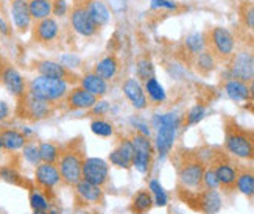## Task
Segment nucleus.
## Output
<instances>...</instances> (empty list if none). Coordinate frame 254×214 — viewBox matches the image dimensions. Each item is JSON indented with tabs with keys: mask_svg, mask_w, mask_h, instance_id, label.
Listing matches in <instances>:
<instances>
[{
	"mask_svg": "<svg viewBox=\"0 0 254 214\" xmlns=\"http://www.w3.org/2000/svg\"><path fill=\"white\" fill-rule=\"evenodd\" d=\"M131 144H132V166L136 167V171L147 175L153 166V158H154V145L148 136H143L140 133H132L131 136Z\"/></svg>",
	"mask_w": 254,
	"mask_h": 214,
	"instance_id": "0eeeda50",
	"label": "nucleus"
},
{
	"mask_svg": "<svg viewBox=\"0 0 254 214\" xmlns=\"http://www.w3.org/2000/svg\"><path fill=\"white\" fill-rule=\"evenodd\" d=\"M76 199H78L84 207H102L105 202V191L103 188L97 186L94 183L80 180L78 183L73 186Z\"/></svg>",
	"mask_w": 254,
	"mask_h": 214,
	"instance_id": "a211bd4d",
	"label": "nucleus"
},
{
	"mask_svg": "<svg viewBox=\"0 0 254 214\" xmlns=\"http://www.w3.org/2000/svg\"><path fill=\"white\" fill-rule=\"evenodd\" d=\"M83 180L103 188L109 182V164L102 158L86 156L83 163Z\"/></svg>",
	"mask_w": 254,
	"mask_h": 214,
	"instance_id": "ddd939ff",
	"label": "nucleus"
},
{
	"mask_svg": "<svg viewBox=\"0 0 254 214\" xmlns=\"http://www.w3.org/2000/svg\"><path fill=\"white\" fill-rule=\"evenodd\" d=\"M27 2H28L30 16L35 22L52 17V13H53L52 0H27Z\"/></svg>",
	"mask_w": 254,
	"mask_h": 214,
	"instance_id": "7c9ffc66",
	"label": "nucleus"
},
{
	"mask_svg": "<svg viewBox=\"0 0 254 214\" xmlns=\"http://www.w3.org/2000/svg\"><path fill=\"white\" fill-rule=\"evenodd\" d=\"M38 147H39V155H41V163L58 164L63 145L53 141H42L38 144Z\"/></svg>",
	"mask_w": 254,
	"mask_h": 214,
	"instance_id": "c756f323",
	"label": "nucleus"
},
{
	"mask_svg": "<svg viewBox=\"0 0 254 214\" xmlns=\"http://www.w3.org/2000/svg\"><path fill=\"white\" fill-rule=\"evenodd\" d=\"M9 13L13 24L19 33H27L31 28V16L28 9L27 0H11L9 2Z\"/></svg>",
	"mask_w": 254,
	"mask_h": 214,
	"instance_id": "412c9836",
	"label": "nucleus"
},
{
	"mask_svg": "<svg viewBox=\"0 0 254 214\" xmlns=\"http://www.w3.org/2000/svg\"><path fill=\"white\" fill-rule=\"evenodd\" d=\"M248 89H250V99L254 100V78L248 83Z\"/></svg>",
	"mask_w": 254,
	"mask_h": 214,
	"instance_id": "603ef678",
	"label": "nucleus"
},
{
	"mask_svg": "<svg viewBox=\"0 0 254 214\" xmlns=\"http://www.w3.org/2000/svg\"><path fill=\"white\" fill-rule=\"evenodd\" d=\"M49 214H61V213H60V211H58L57 208H55V207L52 205V208L49 210Z\"/></svg>",
	"mask_w": 254,
	"mask_h": 214,
	"instance_id": "5fc2aeb1",
	"label": "nucleus"
},
{
	"mask_svg": "<svg viewBox=\"0 0 254 214\" xmlns=\"http://www.w3.org/2000/svg\"><path fill=\"white\" fill-rule=\"evenodd\" d=\"M220 185H218V178L215 175V171L212 169L211 164L206 166V171H204V175H203V189H218Z\"/></svg>",
	"mask_w": 254,
	"mask_h": 214,
	"instance_id": "a19ab883",
	"label": "nucleus"
},
{
	"mask_svg": "<svg viewBox=\"0 0 254 214\" xmlns=\"http://www.w3.org/2000/svg\"><path fill=\"white\" fill-rule=\"evenodd\" d=\"M229 78H236V80L250 83L254 78V55L242 50L233 55V58L229 60Z\"/></svg>",
	"mask_w": 254,
	"mask_h": 214,
	"instance_id": "9b49d317",
	"label": "nucleus"
},
{
	"mask_svg": "<svg viewBox=\"0 0 254 214\" xmlns=\"http://www.w3.org/2000/svg\"><path fill=\"white\" fill-rule=\"evenodd\" d=\"M57 107L49 104V102H44V100L38 99V97H33L31 94H25L20 100H17V108L16 112L17 116L30 120V122H39L44 119H49Z\"/></svg>",
	"mask_w": 254,
	"mask_h": 214,
	"instance_id": "6e6552de",
	"label": "nucleus"
},
{
	"mask_svg": "<svg viewBox=\"0 0 254 214\" xmlns=\"http://www.w3.org/2000/svg\"><path fill=\"white\" fill-rule=\"evenodd\" d=\"M122 91L132 108H136L139 111L148 108V97L137 78H127L122 85Z\"/></svg>",
	"mask_w": 254,
	"mask_h": 214,
	"instance_id": "aec40b11",
	"label": "nucleus"
},
{
	"mask_svg": "<svg viewBox=\"0 0 254 214\" xmlns=\"http://www.w3.org/2000/svg\"><path fill=\"white\" fill-rule=\"evenodd\" d=\"M33 180H35V186L42 189L44 193H47V194L53 193L60 185H63L58 166L49 164V163H41L35 167Z\"/></svg>",
	"mask_w": 254,
	"mask_h": 214,
	"instance_id": "f8f14e48",
	"label": "nucleus"
},
{
	"mask_svg": "<svg viewBox=\"0 0 254 214\" xmlns=\"http://www.w3.org/2000/svg\"><path fill=\"white\" fill-rule=\"evenodd\" d=\"M206 161L190 150H184L176 158V174H178V183L183 191H196L203 189V175L206 171Z\"/></svg>",
	"mask_w": 254,
	"mask_h": 214,
	"instance_id": "f03ea898",
	"label": "nucleus"
},
{
	"mask_svg": "<svg viewBox=\"0 0 254 214\" xmlns=\"http://www.w3.org/2000/svg\"><path fill=\"white\" fill-rule=\"evenodd\" d=\"M242 22L250 30H254V3H247L242 8Z\"/></svg>",
	"mask_w": 254,
	"mask_h": 214,
	"instance_id": "37998d69",
	"label": "nucleus"
},
{
	"mask_svg": "<svg viewBox=\"0 0 254 214\" xmlns=\"http://www.w3.org/2000/svg\"><path fill=\"white\" fill-rule=\"evenodd\" d=\"M60 36V24L57 19L47 17L35 22V25L31 27V38L36 44L41 46H50Z\"/></svg>",
	"mask_w": 254,
	"mask_h": 214,
	"instance_id": "dca6fc26",
	"label": "nucleus"
},
{
	"mask_svg": "<svg viewBox=\"0 0 254 214\" xmlns=\"http://www.w3.org/2000/svg\"><path fill=\"white\" fill-rule=\"evenodd\" d=\"M70 25L80 36H84V38H91L97 35V31L100 30L92 20V17L89 16V13H87L86 6L81 3L75 5L70 9Z\"/></svg>",
	"mask_w": 254,
	"mask_h": 214,
	"instance_id": "2eb2a0df",
	"label": "nucleus"
},
{
	"mask_svg": "<svg viewBox=\"0 0 254 214\" xmlns=\"http://www.w3.org/2000/svg\"><path fill=\"white\" fill-rule=\"evenodd\" d=\"M206 116V108L204 105H195L189 109V112L186 114V120H184V125L186 127H190V125H195V123L201 122L203 117Z\"/></svg>",
	"mask_w": 254,
	"mask_h": 214,
	"instance_id": "ea45409f",
	"label": "nucleus"
},
{
	"mask_svg": "<svg viewBox=\"0 0 254 214\" xmlns=\"http://www.w3.org/2000/svg\"><path fill=\"white\" fill-rule=\"evenodd\" d=\"M225 91L229 99H233L234 102H247L250 99V89L248 83L236 80V78H228L225 83Z\"/></svg>",
	"mask_w": 254,
	"mask_h": 214,
	"instance_id": "c85d7f7f",
	"label": "nucleus"
},
{
	"mask_svg": "<svg viewBox=\"0 0 254 214\" xmlns=\"http://www.w3.org/2000/svg\"><path fill=\"white\" fill-rule=\"evenodd\" d=\"M84 6L98 28L105 27L108 22L111 20V11H109V8L102 0H87V3Z\"/></svg>",
	"mask_w": 254,
	"mask_h": 214,
	"instance_id": "393cba45",
	"label": "nucleus"
},
{
	"mask_svg": "<svg viewBox=\"0 0 254 214\" xmlns=\"http://www.w3.org/2000/svg\"><path fill=\"white\" fill-rule=\"evenodd\" d=\"M31 214H49V211H33Z\"/></svg>",
	"mask_w": 254,
	"mask_h": 214,
	"instance_id": "6e6d98bb",
	"label": "nucleus"
},
{
	"mask_svg": "<svg viewBox=\"0 0 254 214\" xmlns=\"http://www.w3.org/2000/svg\"><path fill=\"white\" fill-rule=\"evenodd\" d=\"M253 55H254V53H253Z\"/></svg>",
	"mask_w": 254,
	"mask_h": 214,
	"instance_id": "bf43d9fd",
	"label": "nucleus"
},
{
	"mask_svg": "<svg viewBox=\"0 0 254 214\" xmlns=\"http://www.w3.org/2000/svg\"><path fill=\"white\" fill-rule=\"evenodd\" d=\"M78 82H80V86H81L83 89H86L87 93L94 94V96L98 97V99L105 97V96L108 94V91H109V85H108V82L103 80L102 77H98L94 71H92V72H87V74H84V75H81Z\"/></svg>",
	"mask_w": 254,
	"mask_h": 214,
	"instance_id": "5701e85b",
	"label": "nucleus"
},
{
	"mask_svg": "<svg viewBox=\"0 0 254 214\" xmlns=\"http://www.w3.org/2000/svg\"><path fill=\"white\" fill-rule=\"evenodd\" d=\"M0 83H2L6 91L17 100H20L28 93V83L24 78V75L11 64H6L3 67L2 74H0Z\"/></svg>",
	"mask_w": 254,
	"mask_h": 214,
	"instance_id": "4468645a",
	"label": "nucleus"
},
{
	"mask_svg": "<svg viewBox=\"0 0 254 214\" xmlns=\"http://www.w3.org/2000/svg\"><path fill=\"white\" fill-rule=\"evenodd\" d=\"M11 114V108L9 105L5 102V100H0V122H3L9 117Z\"/></svg>",
	"mask_w": 254,
	"mask_h": 214,
	"instance_id": "8fccbe9b",
	"label": "nucleus"
},
{
	"mask_svg": "<svg viewBox=\"0 0 254 214\" xmlns=\"http://www.w3.org/2000/svg\"><path fill=\"white\" fill-rule=\"evenodd\" d=\"M28 142V138L25 136L22 130L13 128V127H5L2 128V149L14 153V152H22Z\"/></svg>",
	"mask_w": 254,
	"mask_h": 214,
	"instance_id": "4be33fe9",
	"label": "nucleus"
},
{
	"mask_svg": "<svg viewBox=\"0 0 254 214\" xmlns=\"http://www.w3.org/2000/svg\"><path fill=\"white\" fill-rule=\"evenodd\" d=\"M28 202L31 211H49L52 208V202L47 193H44L42 189L33 186L30 188L28 193Z\"/></svg>",
	"mask_w": 254,
	"mask_h": 214,
	"instance_id": "2f4dec72",
	"label": "nucleus"
},
{
	"mask_svg": "<svg viewBox=\"0 0 254 214\" xmlns=\"http://www.w3.org/2000/svg\"><path fill=\"white\" fill-rule=\"evenodd\" d=\"M109 163L114 164L116 167H120V169H127V171H128V169L131 167V164H128V163L125 161V158H124L122 155L119 153V150H117V149H114L111 153H109Z\"/></svg>",
	"mask_w": 254,
	"mask_h": 214,
	"instance_id": "c03bdc74",
	"label": "nucleus"
},
{
	"mask_svg": "<svg viewBox=\"0 0 254 214\" xmlns=\"http://www.w3.org/2000/svg\"><path fill=\"white\" fill-rule=\"evenodd\" d=\"M209 164L215 171V175L218 178V185L226 193L236 189V180H237V166L231 161L228 156L222 152H214L211 156Z\"/></svg>",
	"mask_w": 254,
	"mask_h": 214,
	"instance_id": "1a4fd4ad",
	"label": "nucleus"
},
{
	"mask_svg": "<svg viewBox=\"0 0 254 214\" xmlns=\"http://www.w3.org/2000/svg\"><path fill=\"white\" fill-rule=\"evenodd\" d=\"M151 8L153 9H161V8H165V9H176L178 5L172 0H151Z\"/></svg>",
	"mask_w": 254,
	"mask_h": 214,
	"instance_id": "09e8293b",
	"label": "nucleus"
},
{
	"mask_svg": "<svg viewBox=\"0 0 254 214\" xmlns=\"http://www.w3.org/2000/svg\"><path fill=\"white\" fill-rule=\"evenodd\" d=\"M154 207V200L150 193V189H139L137 193L132 196L129 211L132 214H145Z\"/></svg>",
	"mask_w": 254,
	"mask_h": 214,
	"instance_id": "a878e982",
	"label": "nucleus"
},
{
	"mask_svg": "<svg viewBox=\"0 0 254 214\" xmlns=\"http://www.w3.org/2000/svg\"><path fill=\"white\" fill-rule=\"evenodd\" d=\"M189 197H186V204L203 214H217L222 210V197L215 189H201L196 193L186 191Z\"/></svg>",
	"mask_w": 254,
	"mask_h": 214,
	"instance_id": "9d476101",
	"label": "nucleus"
},
{
	"mask_svg": "<svg viewBox=\"0 0 254 214\" xmlns=\"http://www.w3.org/2000/svg\"><path fill=\"white\" fill-rule=\"evenodd\" d=\"M206 49L212 52L217 61H229L236 53V39L228 28L214 27L206 36Z\"/></svg>",
	"mask_w": 254,
	"mask_h": 214,
	"instance_id": "423d86ee",
	"label": "nucleus"
},
{
	"mask_svg": "<svg viewBox=\"0 0 254 214\" xmlns=\"http://www.w3.org/2000/svg\"><path fill=\"white\" fill-rule=\"evenodd\" d=\"M35 71L38 72V75L57 78V80H64L69 85L76 83L80 80V78L73 74V71H69L67 67H64L60 61H53V60H41L35 63Z\"/></svg>",
	"mask_w": 254,
	"mask_h": 214,
	"instance_id": "f3484780",
	"label": "nucleus"
},
{
	"mask_svg": "<svg viewBox=\"0 0 254 214\" xmlns=\"http://www.w3.org/2000/svg\"><path fill=\"white\" fill-rule=\"evenodd\" d=\"M60 63L64 66V67H67L69 71H72V69H75V67H78L80 66V58H76L75 55H63L61 56V60H60Z\"/></svg>",
	"mask_w": 254,
	"mask_h": 214,
	"instance_id": "49530a36",
	"label": "nucleus"
},
{
	"mask_svg": "<svg viewBox=\"0 0 254 214\" xmlns=\"http://www.w3.org/2000/svg\"><path fill=\"white\" fill-rule=\"evenodd\" d=\"M251 138H253V145H254V131H251Z\"/></svg>",
	"mask_w": 254,
	"mask_h": 214,
	"instance_id": "13d9d810",
	"label": "nucleus"
},
{
	"mask_svg": "<svg viewBox=\"0 0 254 214\" xmlns=\"http://www.w3.org/2000/svg\"><path fill=\"white\" fill-rule=\"evenodd\" d=\"M98 97H95L94 94L87 93L86 89H83L80 85L78 86H73L69 89L67 96L63 100V105L65 109H70V111H76V109H91L97 102H98Z\"/></svg>",
	"mask_w": 254,
	"mask_h": 214,
	"instance_id": "6ab92c4d",
	"label": "nucleus"
},
{
	"mask_svg": "<svg viewBox=\"0 0 254 214\" xmlns=\"http://www.w3.org/2000/svg\"><path fill=\"white\" fill-rule=\"evenodd\" d=\"M22 156H24V160L31 164L33 167H36L38 164H41V155H39V147L36 142L33 141H28L25 144V147L22 149Z\"/></svg>",
	"mask_w": 254,
	"mask_h": 214,
	"instance_id": "e433bc0d",
	"label": "nucleus"
},
{
	"mask_svg": "<svg viewBox=\"0 0 254 214\" xmlns=\"http://www.w3.org/2000/svg\"><path fill=\"white\" fill-rule=\"evenodd\" d=\"M53 3V14L63 17L64 14H67V2L65 0H52Z\"/></svg>",
	"mask_w": 254,
	"mask_h": 214,
	"instance_id": "de8ad7c7",
	"label": "nucleus"
},
{
	"mask_svg": "<svg viewBox=\"0 0 254 214\" xmlns=\"http://www.w3.org/2000/svg\"><path fill=\"white\" fill-rule=\"evenodd\" d=\"M150 193L153 196V200H154V205L158 207H165L169 202V197H167V193L164 191V188L161 186V183L158 180H151L150 182Z\"/></svg>",
	"mask_w": 254,
	"mask_h": 214,
	"instance_id": "58836bf2",
	"label": "nucleus"
},
{
	"mask_svg": "<svg viewBox=\"0 0 254 214\" xmlns=\"http://www.w3.org/2000/svg\"><path fill=\"white\" fill-rule=\"evenodd\" d=\"M0 178L5 180V182L9 183V185H14V186H25V178L22 177V175L16 171V169L9 167V166L0 169Z\"/></svg>",
	"mask_w": 254,
	"mask_h": 214,
	"instance_id": "4c0bfd02",
	"label": "nucleus"
},
{
	"mask_svg": "<svg viewBox=\"0 0 254 214\" xmlns=\"http://www.w3.org/2000/svg\"><path fill=\"white\" fill-rule=\"evenodd\" d=\"M6 64H5V60L2 58V55H0V74H2V71H3V67H5Z\"/></svg>",
	"mask_w": 254,
	"mask_h": 214,
	"instance_id": "864d4df0",
	"label": "nucleus"
},
{
	"mask_svg": "<svg viewBox=\"0 0 254 214\" xmlns=\"http://www.w3.org/2000/svg\"><path fill=\"white\" fill-rule=\"evenodd\" d=\"M116 149L119 150L120 155L124 156L125 161H127L128 164L132 166V144H131V139H129V138L122 139V141L119 142V145H117Z\"/></svg>",
	"mask_w": 254,
	"mask_h": 214,
	"instance_id": "79ce46f5",
	"label": "nucleus"
},
{
	"mask_svg": "<svg viewBox=\"0 0 254 214\" xmlns=\"http://www.w3.org/2000/svg\"><path fill=\"white\" fill-rule=\"evenodd\" d=\"M91 131L100 138H111L114 134V125L109 120L97 117L91 122Z\"/></svg>",
	"mask_w": 254,
	"mask_h": 214,
	"instance_id": "f704fd0d",
	"label": "nucleus"
},
{
	"mask_svg": "<svg viewBox=\"0 0 254 214\" xmlns=\"http://www.w3.org/2000/svg\"><path fill=\"white\" fill-rule=\"evenodd\" d=\"M181 123V117L175 112H164V114H156L153 117V127L156 128L154 150L158 152L159 158H165L172 152Z\"/></svg>",
	"mask_w": 254,
	"mask_h": 214,
	"instance_id": "7ed1b4c3",
	"label": "nucleus"
},
{
	"mask_svg": "<svg viewBox=\"0 0 254 214\" xmlns=\"http://www.w3.org/2000/svg\"><path fill=\"white\" fill-rule=\"evenodd\" d=\"M86 158L84 142L81 138H75L63 145L61 156L58 160V169L61 174L63 185L75 186L83 178V163Z\"/></svg>",
	"mask_w": 254,
	"mask_h": 214,
	"instance_id": "f257e3e1",
	"label": "nucleus"
},
{
	"mask_svg": "<svg viewBox=\"0 0 254 214\" xmlns=\"http://www.w3.org/2000/svg\"><path fill=\"white\" fill-rule=\"evenodd\" d=\"M145 94L147 97L151 100L153 104H162L164 100H165V91H164V88L161 86V83L156 80V77L154 78H150V80L145 82Z\"/></svg>",
	"mask_w": 254,
	"mask_h": 214,
	"instance_id": "72a5a7b5",
	"label": "nucleus"
},
{
	"mask_svg": "<svg viewBox=\"0 0 254 214\" xmlns=\"http://www.w3.org/2000/svg\"><path fill=\"white\" fill-rule=\"evenodd\" d=\"M217 63H218L217 58L212 55V52H209L207 49H204L196 56H193V69L201 77H207L211 72H214L217 67Z\"/></svg>",
	"mask_w": 254,
	"mask_h": 214,
	"instance_id": "bb28decb",
	"label": "nucleus"
},
{
	"mask_svg": "<svg viewBox=\"0 0 254 214\" xmlns=\"http://www.w3.org/2000/svg\"><path fill=\"white\" fill-rule=\"evenodd\" d=\"M136 72H137V77L143 83H145L147 80H150V78H154V66L151 63V60L145 58V56L139 58L137 64H136Z\"/></svg>",
	"mask_w": 254,
	"mask_h": 214,
	"instance_id": "c9c22d12",
	"label": "nucleus"
},
{
	"mask_svg": "<svg viewBox=\"0 0 254 214\" xmlns=\"http://www.w3.org/2000/svg\"><path fill=\"white\" fill-rule=\"evenodd\" d=\"M94 72L98 77H102L103 80H106V82L114 80V77L119 72V60H117V56L116 55H108V56H105L103 60H100V61L95 64Z\"/></svg>",
	"mask_w": 254,
	"mask_h": 214,
	"instance_id": "cd10ccee",
	"label": "nucleus"
},
{
	"mask_svg": "<svg viewBox=\"0 0 254 214\" xmlns=\"http://www.w3.org/2000/svg\"><path fill=\"white\" fill-rule=\"evenodd\" d=\"M0 150H2V128H0Z\"/></svg>",
	"mask_w": 254,
	"mask_h": 214,
	"instance_id": "4d7b16f0",
	"label": "nucleus"
},
{
	"mask_svg": "<svg viewBox=\"0 0 254 214\" xmlns=\"http://www.w3.org/2000/svg\"><path fill=\"white\" fill-rule=\"evenodd\" d=\"M108 111H109V104L106 100H98V102L91 108V112L97 117H102V116L108 114Z\"/></svg>",
	"mask_w": 254,
	"mask_h": 214,
	"instance_id": "a18cd8bd",
	"label": "nucleus"
},
{
	"mask_svg": "<svg viewBox=\"0 0 254 214\" xmlns=\"http://www.w3.org/2000/svg\"><path fill=\"white\" fill-rule=\"evenodd\" d=\"M184 47L193 58V56H196L198 53L206 49V36L203 35V33H192V35H189L186 38Z\"/></svg>",
	"mask_w": 254,
	"mask_h": 214,
	"instance_id": "473e14b6",
	"label": "nucleus"
},
{
	"mask_svg": "<svg viewBox=\"0 0 254 214\" xmlns=\"http://www.w3.org/2000/svg\"><path fill=\"white\" fill-rule=\"evenodd\" d=\"M236 189L248 199H254V167L240 166L237 167Z\"/></svg>",
	"mask_w": 254,
	"mask_h": 214,
	"instance_id": "b1692460",
	"label": "nucleus"
},
{
	"mask_svg": "<svg viewBox=\"0 0 254 214\" xmlns=\"http://www.w3.org/2000/svg\"><path fill=\"white\" fill-rule=\"evenodd\" d=\"M0 35H5V36L9 35V27L6 24V20L2 17H0Z\"/></svg>",
	"mask_w": 254,
	"mask_h": 214,
	"instance_id": "3c124183",
	"label": "nucleus"
},
{
	"mask_svg": "<svg viewBox=\"0 0 254 214\" xmlns=\"http://www.w3.org/2000/svg\"><path fill=\"white\" fill-rule=\"evenodd\" d=\"M69 89L70 85L67 82L42 77V75H38L28 82V94L44 100V102H49L55 107L58 104H63Z\"/></svg>",
	"mask_w": 254,
	"mask_h": 214,
	"instance_id": "39448f33",
	"label": "nucleus"
},
{
	"mask_svg": "<svg viewBox=\"0 0 254 214\" xmlns=\"http://www.w3.org/2000/svg\"><path fill=\"white\" fill-rule=\"evenodd\" d=\"M225 150L239 160L254 161L251 133L240 128L233 119H229L225 125Z\"/></svg>",
	"mask_w": 254,
	"mask_h": 214,
	"instance_id": "20e7f679",
	"label": "nucleus"
}]
</instances>
